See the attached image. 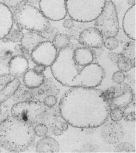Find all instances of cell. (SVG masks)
Returning a JSON list of instances; mask_svg holds the SVG:
<instances>
[{"mask_svg":"<svg viewBox=\"0 0 136 153\" xmlns=\"http://www.w3.org/2000/svg\"><path fill=\"white\" fill-rule=\"evenodd\" d=\"M96 88H71L61 96L58 110L62 118L74 128L94 129L107 123L109 103Z\"/></svg>","mask_w":136,"mask_h":153,"instance_id":"1","label":"cell"},{"mask_svg":"<svg viewBox=\"0 0 136 153\" xmlns=\"http://www.w3.org/2000/svg\"><path fill=\"white\" fill-rule=\"evenodd\" d=\"M73 47L58 51V55L50 70L54 78L63 86L68 88H97L100 86L106 75L103 67L92 63L80 66L73 60Z\"/></svg>","mask_w":136,"mask_h":153,"instance_id":"2","label":"cell"},{"mask_svg":"<svg viewBox=\"0 0 136 153\" xmlns=\"http://www.w3.org/2000/svg\"><path fill=\"white\" fill-rule=\"evenodd\" d=\"M34 127L10 116L0 123V147L10 152H23L35 139Z\"/></svg>","mask_w":136,"mask_h":153,"instance_id":"3","label":"cell"},{"mask_svg":"<svg viewBox=\"0 0 136 153\" xmlns=\"http://www.w3.org/2000/svg\"><path fill=\"white\" fill-rule=\"evenodd\" d=\"M13 23L21 30L41 32L50 25V22L35 6L23 3L12 10Z\"/></svg>","mask_w":136,"mask_h":153,"instance_id":"4","label":"cell"},{"mask_svg":"<svg viewBox=\"0 0 136 153\" xmlns=\"http://www.w3.org/2000/svg\"><path fill=\"white\" fill-rule=\"evenodd\" d=\"M107 0H66L70 18L81 23L95 21L103 10Z\"/></svg>","mask_w":136,"mask_h":153,"instance_id":"5","label":"cell"},{"mask_svg":"<svg viewBox=\"0 0 136 153\" xmlns=\"http://www.w3.org/2000/svg\"><path fill=\"white\" fill-rule=\"evenodd\" d=\"M47 107L41 100H30L17 102L10 110L11 116L33 126L41 123Z\"/></svg>","mask_w":136,"mask_h":153,"instance_id":"6","label":"cell"},{"mask_svg":"<svg viewBox=\"0 0 136 153\" xmlns=\"http://www.w3.org/2000/svg\"><path fill=\"white\" fill-rule=\"evenodd\" d=\"M95 27L104 37H116L119 31V22L117 8L112 1H108L97 19L95 20Z\"/></svg>","mask_w":136,"mask_h":153,"instance_id":"7","label":"cell"},{"mask_svg":"<svg viewBox=\"0 0 136 153\" xmlns=\"http://www.w3.org/2000/svg\"><path fill=\"white\" fill-rule=\"evenodd\" d=\"M58 52L52 42L44 41L31 52V58L37 65L50 67L58 56Z\"/></svg>","mask_w":136,"mask_h":153,"instance_id":"8","label":"cell"},{"mask_svg":"<svg viewBox=\"0 0 136 153\" xmlns=\"http://www.w3.org/2000/svg\"><path fill=\"white\" fill-rule=\"evenodd\" d=\"M39 9L42 14L52 21H60L67 16L66 0H40Z\"/></svg>","mask_w":136,"mask_h":153,"instance_id":"9","label":"cell"},{"mask_svg":"<svg viewBox=\"0 0 136 153\" xmlns=\"http://www.w3.org/2000/svg\"><path fill=\"white\" fill-rule=\"evenodd\" d=\"M115 89V95L109 103L111 108L117 107L123 109L136 98L132 88L128 84L123 82L118 84Z\"/></svg>","mask_w":136,"mask_h":153,"instance_id":"10","label":"cell"},{"mask_svg":"<svg viewBox=\"0 0 136 153\" xmlns=\"http://www.w3.org/2000/svg\"><path fill=\"white\" fill-rule=\"evenodd\" d=\"M101 134L103 140L108 144H116L120 142L125 135V130L118 122H109L103 125Z\"/></svg>","mask_w":136,"mask_h":153,"instance_id":"11","label":"cell"},{"mask_svg":"<svg viewBox=\"0 0 136 153\" xmlns=\"http://www.w3.org/2000/svg\"><path fill=\"white\" fill-rule=\"evenodd\" d=\"M104 37L95 27L84 30L79 36V42L84 47L98 49L103 45Z\"/></svg>","mask_w":136,"mask_h":153,"instance_id":"12","label":"cell"},{"mask_svg":"<svg viewBox=\"0 0 136 153\" xmlns=\"http://www.w3.org/2000/svg\"><path fill=\"white\" fill-rule=\"evenodd\" d=\"M9 74L14 78H21L28 70L29 60L21 55H16L12 58L8 65Z\"/></svg>","mask_w":136,"mask_h":153,"instance_id":"13","label":"cell"},{"mask_svg":"<svg viewBox=\"0 0 136 153\" xmlns=\"http://www.w3.org/2000/svg\"><path fill=\"white\" fill-rule=\"evenodd\" d=\"M12 10L0 2V40L5 37L13 26Z\"/></svg>","mask_w":136,"mask_h":153,"instance_id":"14","label":"cell"},{"mask_svg":"<svg viewBox=\"0 0 136 153\" xmlns=\"http://www.w3.org/2000/svg\"><path fill=\"white\" fill-rule=\"evenodd\" d=\"M136 4H135L128 9L123 18L124 33L132 40L136 39Z\"/></svg>","mask_w":136,"mask_h":153,"instance_id":"15","label":"cell"},{"mask_svg":"<svg viewBox=\"0 0 136 153\" xmlns=\"http://www.w3.org/2000/svg\"><path fill=\"white\" fill-rule=\"evenodd\" d=\"M72 57L76 65L85 66L93 63L95 56L90 48L82 47L74 49Z\"/></svg>","mask_w":136,"mask_h":153,"instance_id":"16","label":"cell"},{"mask_svg":"<svg viewBox=\"0 0 136 153\" xmlns=\"http://www.w3.org/2000/svg\"><path fill=\"white\" fill-rule=\"evenodd\" d=\"M35 149L38 153H57L60 151V145L54 138L45 136L37 143Z\"/></svg>","mask_w":136,"mask_h":153,"instance_id":"17","label":"cell"},{"mask_svg":"<svg viewBox=\"0 0 136 153\" xmlns=\"http://www.w3.org/2000/svg\"><path fill=\"white\" fill-rule=\"evenodd\" d=\"M22 78L24 85L30 89L39 88L43 84L45 81L44 74L37 73L33 68L28 69Z\"/></svg>","mask_w":136,"mask_h":153,"instance_id":"18","label":"cell"},{"mask_svg":"<svg viewBox=\"0 0 136 153\" xmlns=\"http://www.w3.org/2000/svg\"><path fill=\"white\" fill-rule=\"evenodd\" d=\"M45 41L39 32L35 31H28L24 33L21 44L24 46L30 52H31L42 42Z\"/></svg>","mask_w":136,"mask_h":153,"instance_id":"19","label":"cell"},{"mask_svg":"<svg viewBox=\"0 0 136 153\" xmlns=\"http://www.w3.org/2000/svg\"><path fill=\"white\" fill-rule=\"evenodd\" d=\"M37 89H30L24 85H20L19 88L13 95V100L17 102L30 100H38Z\"/></svg>","mask_w":136,"mask_h":153,"instance_id":"20","label":"cell"},{"mask_svg":"<svg viewBox=\"0 0 136 153\" xmlns=\"http://www.w3.org/2000/svg\"><path fill=\"white\" fill-rule=\"evenodd\" d=\"M21 85L19 78H14L9 84L4 86L0 91V103H5L13 96Z\"/></svg>","mask_w":136,"mask_h":153,"instance_id":"21","label":"cell"},{"mask_svg":"<svg viewBox=\"0 0 136 153\" xmlns=\"http://www.w3.org/2000/svg\"><path fill=\"white\" fill-rule=\"evenodd\" d=\"M24 36V33L23 30L16 27H13L10 29L8 33L5 36V37L2 39L4 42H14V43H21L22 38Z\"/></svg>","mask_w":136,"mask_h":153,"instance_id":"22","label":"cell"},{"mask_svg":"<svg viewBox=\"0 0 136 153\" xmlns=\"http://www.w3.org/2000/svg\"><path fill=\"white\" fill-rule=\"evenodd\" d=\"M117 65L120 71L123 73H127L136 67V62H133L121 54H119Z\"/></svg>","mask_w":136,"mask_h":153,"instance_id":"23","label":"cell"},{"mask_svg":"<svg viewBox=\"0 0 136 153\" xmlns=\"http://www.w3.org/2000/svg\"><path fill=\"white\" fill-rule=\"evenodd\" d=\"M52 43L58 51L68 47L70 45V38L66 34L58 33L52 41Z\"/></svg>","mask_w":136,"mask_h":153,"instance_id":"24","label":"cell"},{"mask_svg":"<svg viewBox=\"0 0 136 153\" xmlns=\"http://www.w3.org/2000/svg\"><path fill=\"white\" fill-rule=\"evenodd\" d=\"M120 54L133 62H136V40L127 42Z\"/></svg>","mask_w":136,"mask_h":153,"instance_id":"25","label":"cell"},{"mask_svg":"<svg viewBox=\"0 0 136 153\" xmlns=\"http://www.w3.org/2000/svg\"><path fill=\"white\" fill-rule=\"evenodd\" d=\"M123 109L124 119L127 121H136V98Z\"/></svg>","mask_w":136,"mask_h":153,"instance_id":"26","label":"cell"},{"mask_svg":"<svg viewBox=\"0 0 136 153\" xmlns=\"http://www.w3.org/2000/svg\"><path fill=\"white\" fill-rule=\"evenodd\" d=\"M68 123L63 120L61 121H60L57 123L51 125L49 127L50 129L51 134L55 136H60L64 134L68 129Z\"/></svg>","mask_w":136,"mask_h":153,"instance_id":"27","label":"cell"},{"mask_svg":"<svg viewBox=\"0 0 136 153\" xmlns=\"http://www.w3.org/2000/svg\"><path fill=\"white\" fill-rule=\"evenodd\" d=\"M41 87L44 90L46 96L50 95L56 96L58 94L59 90L58 88L53 83L52 81L50 82L49 80H46L45 78L44 82Z\"/></svg>","mask_w":136,"mask_h":153,"instance_id":"28","label":"cell"},{"mask_svg":"<svg viewBox=\"0 0 136 153\" xmlns=\"http://www.w3.org/2000/svg\"><path fill=\"white\" fill-rule=\"evenodd\" d=\"M58 33L59 31L58 29L53 26H50V25L40 32L41 35L45 41L51 42H52L54 38Z\"/></svg>","mask_w":136,"mask_h":153,"instance_id":"29","label":"cell"},{"mask_svg":"<svg viewBox=\"0 0 136 153\" xmlns=\"http://www.w3.org/2000/svg\"><path fill=\"white\" fill-rule=\"evenodd\" d=\"M14 56L13 52L10 49H4L0 51V64L8 66L10 60Z\"/></svg>","mask_w":136,"mask_h":153,"instance_id":"30","label":"cell"},{"mask_svg":"<svg viewBox=\"0 0 136 153\" xmlns=\"http://www.w3.org/2000/svg\"><path fill=\"white\" fill-rule=\"evenodd\" d=\"M114 152L117 153H131L136 152L135 148L132 144L128 142H121L117 143Z\"/></svg>","mask_w":136,"mask_h":153,"instance_id":"31","label":"cell"},{"mask_svg":"<svg viewBox=\"0 0 136 153\" xmlns=\"http://www.w3.org/2000/svg\"><path fill=\"white\" fill-rule=\"evenodd\" d=\"M109 117L112 121L119 122L123 118V110L122 109L117 107L111 108L109 111Z\"/></svg>","mask_w":136,"mask_h":153,"instance_id":"32","label":"cell"},{"mask_svg":"<svg viewBox=\"0 0 136 153\" xmlns=\"http://www.w3.org/2000/svg\"><path fill=\"white\" fill-rule=\"evenodd\" d=\"M119 42L115 37H108L104 40L103 45L109 51H114L119 47Z\"/></svg>","mask_w":136,"mask_h":153,"instance_id":"33","label":"cell"},{"mask_svg":"<svg viewBox=\"0 0 136 153\" xmlns=\"http://www.w3.org/2000/svg\"><path fill=\"white\" fill-rule=\"evenodd\" d=\"M49 128L47 125L39 123L34 126V132L35 136L38 137H44L48 133Z\"/></svg>","mask_w":136,"mask_h":153,"instance_id":"34","label":"cell"},{"mask_svg":"<svg viewBox=\"0 0 136 153\" xmlns=\"http://www.w3.org/2000/svg\"><path fill=\"white\" fill-rule=\"evenodd\" d=\"M15 53H16V55H21L23 57L26 58L28 60L31 58V52L29 50L27 49L24 46H23L21 43L15 45L14 48Z\"/></svg>","mask_w":136,"mask_h":153,"instance_id":"35","label":"cell"},{"mask_svg":"<svg viewBox=\"0 0 136 153\" xmlns=\"http://www.w3.org/2000/svg\"><path fill=\"white\" fill-rule=\"evenodd\" d=\"M11 10L18 8L21 4L25 3L24 0H2V2Z\"/></svg>","mask_w":136,"mask_h":153,"instance_id":"36","label":"cell"},{"mask_svg":"<svg viewBox=\"0 0 136 153\" xmlns=\"http://www.w3.org/2000/svg\"><path fill=\"white\" fill-rule=\"evenodd\" d=\"M115 86H111L108 88L106 90L103 91L102 92V96L103 98L107 101L108 102L110 103L111 100L113 99L114 95H115Z\"/></svg>","mask_w":136,"mask_h":153,"instance_id":"37","label":"cell"},{"mask_svg":"<svg viewBox=\"0 0 136 153\" xmlns=\"http://www.w3.org/2000/svg\"><path fill=\"white\" fill-rule=\"evenodd\" d=\"M112 81L117 84H120L124 82L125 80V75L123 72L121 71H117L113 73L112 76Z\"/></svg>","mask_w":136,"mask_h":153,"instance_id":"38","label":"cell"},{"mask_svg":"<svg viewBox=\"0 0 136 153\" xmlns=\"http://www.w3.org/2000/svg\"><path fill=\"white\" fill-rule=\"evenodd\" d=\"M8 107L5 103H0V123L9 117Z\"/></svg>","mask_w":136,"mask_h":153,"instance_id":"39","label":"cell"},{"mask_svg":"<svg viewBox=\"0 0 136 153\" xmlns=\"http://www.w3.org/2000/svg\"><path fill=\"white\" fill-rule=\"evenodd\" d=\"M43 102L47 107L52 108L55 107L57 104L58 99L56 96L50 95L47 96L44 98Z\"/></svg>","mask_w":136,"mask_h":153,"instance_id":"40","label":"cell"},{"mask_svg":"<svg viewBox=\"0 0 136 153\" xmlns=\"http://www.w3.org/2000/svg\"><path fill=\"white\" fill-rule=\"evenodd\" d=\"M14 77L10 74H0V86H5L9 84L11 81L13 79Z\"/></svg>","mask_w":136,"mask_h":153,"instance_id":"41","label":"cell"},{"mask_svg":"<svg viewBox=\"0 0 136 153\" xmlns=\"http://www.w3.org/2000/svg\"><path fill=\"white\" fill-rule=\"evenodd\" d=\"M81 149V152H97L98 147L96 144H86L84 145Z\"/></svg>","mask_w":136,"mask_h":153,"instance_id":"42","label":"cell"},{"mask_svg":"<svg viewBox=\"0 0 136 153\" xmlns=\"http://www.w3.org/2000/svg\"><path fill=\"white\" fill-rule=\"evenodd\" d=\"M63 25V26L64 28L68 29H72L75 26L74 20L70 18L64 19Z\"/></svg>","mask_w":136,"mask_h":153,"instance_id":"43","label":"cell"},{"mask_svg":"<svg viewBox=\"0 0 136 153\" xmlns=\"http://www.w3.org/2000/svg\"><path fill=\"white\" fill-rule=\"evenodd\" d=\"M47 67L41 65H37L34 67L33 70L39 74H44V71H45Z\"/></svg>","mask_w":136,"mask_h":153,"instance_id":"44","label":"cell"},{"mask_svg":"<svg viewBox=\"0 0 136 153\" xmlns=\"http://www.w3.org/2000/svg\"><path fill=\"white\" fill-rule=\"evenodd\" d=\"M119 56V54L114 53V52H110L109 54V58H110V60L112 62H115L116 63H117V60L118 59Z\"/></svg>","mask_w":136,"mask_h":153,"instance_id":"45","label":"cell"},{"mask_svg":"<svg viewBox=\"0 0 136 153\" xmlns=\"http://www.w3.org/2000/svg\"><path fill=\"white\" fill-rule=\"evenodd\" d=\"M40 0H24L25 3H27L31 5H33L34 6L37 5L39 4Z\"/></svg>","mask_w":136,"mask_h":153,"instance_id":"46","label":"cell"}]
</instances>
